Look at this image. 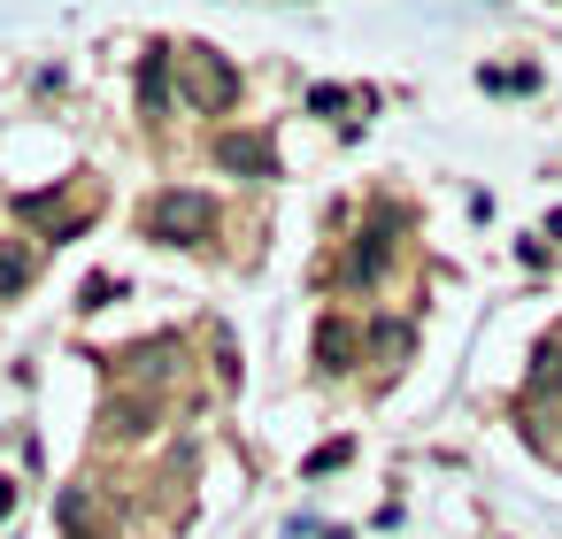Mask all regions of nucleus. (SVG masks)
Segmentation results:
<instances>
[{
    "label": "nucleus",
    "mask_w": 562,
    "mask_h": 539,
    "mask_svg": "<svg viewBox=\"0 0 562 539\" xmlns=\"http://www.w3.org/2000/svg\"><path fill=\"white\" fill-rule=\"evenodd\" d=\"M116 293H124V285H116V278H86V301H78V308H109V301H116Z\"/></svg>",
    "instance_id": "obj_12"
},
{
    "label": "nucleus",
    "mask_w": 562,
    "mask_h": 539,
    "mask_svg": "<svg viewBox=\"0 0 562 539\" xmlns=\"http://www.w3.org/2000/svg\"><path fill=\"white\" fill-rule=\"evenodd\" d=\"M109 424H116V431H147V424H155V401H132V393H124V401H109Z\"/></svg>",
    "instance_id": "obj_9"
},
{
    "label": "nucleus",
    "mask_w": 562,
    "mask_h": 539,
    "mask_svg": "<svg viewBox=\"0 0 562 539\" xmlns=\"http://www.w3.org/2000/svg\"><path fill=\"white\" fill-rule=\"evenodd\" d=\"M485 86H493V93H531L539 70H485Z\"/></svg>",
    "instance_id": "obj_10"
},
{
    "label": "nucleus",
    "mask_w": 562,
    "mask_h": 539,
    "mask_svg": "<svg viewBox=\"0 0 562 539\" xmlns=\"http://www.w3.org/2000/svg\"><path fill=\"white\" fill-rule=\"evenodd\" d=\"M216 162H224L232 178H278V147H270L262 132H224V139H216Z\"/></svg>",
    "instance_id": "obj_4"
},
{
    "label": "nucleus",
    "mask_w": 562,
    "mask_h": 539,
    "mask_svg": "<svg viewBox=\"0 0 562 539\" xmlns=\"http://www.w3.org/2000/svg\"><path fill=\"white\" fill-rule=\"evenodd\" d=\"M162 101H170V47H155V55H147V70H139V109H147V116H162Z\"/></svg>",
    "instance_id": "obj_6"
},
{
    "label": "nucleus",
    "mask_w": 562,
    "mask_h": 539,
    "mask_svg": "<svg viewBox=\"0 0 562 539\" xmlns=\"http://www.w3.org/2000/svg\"><path fill=\"white\" fill-rule=\"evenodd\" d=\"M316 370H355V324H339V316L316 324Z\"/></svg>",
    "instance_id": "obj_5"
},
{
    "label": "nucleus",
    "mask_w": 562,
    "mask_h": 539,
    "mask_svg": "<svg viewBox=\"0 0 562 539\" xmlns=\"http://www.w3.org/2000/svg\"><path fill=\"white\" fill-rule=\"evenodd\" d=\"M331 539H355V531H331Z\"/></svg>",
    "instance_id": "obj_15"
},
{
    "label": "nucleus",
    "mask_w": 562,
    "mask_h": 539,
    "mask_svg": "<svg viewBox=\"0 0 562 539\" xmlns=\"http://www.w3.org/2000/svg\"><path fill=\"white\" fill-rule=\"evenodd\" d=\"M32 285V255L24 247H0V301H16Z\"/></svg>",
    "instance_id": "obj_8"
},
{
    "label": "nucleus",
    "mask_w": 562,
    "mask_h": 539,
    "mask_svg": "<svg viewBox=\"0 0 562 539\" xmlns=\"http://www.w3.org/2000/svg\"><path fill=\"white\" fill-rule=\"evenodd\" d=\"M9 508H16V478H0V524H9Z\"/></svg>",
    "instance_id": "obj_14"
},
{
    "label": "nucleus",
    "mask_w": 562,
    "mask_h": 539,
    "mask_svg": "<svg viewBox=\"0 0 562 539\" xmlns=\"http://www.w3.org/2000/svg\"><path fill=\"white\" fill-rule=\"evenodd\" d=\"M347 454H355V447H347V439H331V447H316V454H308V478H324V470H339V462H347Z\"/></svg>",
    "instance_id": "obj_11"
},
{
    "label": "nucleus",
    "mask_w": 562,
    "mask_h": 539,
    "mask_svg": "<svg viewBox=\"0 0 562 539\" xmlns=\"http://www.w3.org/2000/svg\"><path fill=\"white\" fill-rule=\"evenodd\" d=\"M209 232H216V201H209V193L170 186V193L147 201V239H162V247H201Z\"/></svg>",
    "instance_id": "obj_1"
},
{
    "label": "nucleus",
    "mask_w": 562,
    "mask_h": 539,
    "mask_svg": "<svg viewBox=\"0 0 562 539\" xmlns=\"http://www.w3.org/2000/svg\"><path fill=\"white\" fill-rule=\"evenodd\" d=\"M170 63H178V86H186V101H193L201 116H224V109L239 101V70H232L216 47H178Z\"/></svg>",
    "instance_id": "obj_2"
},
{
    "label": "nucleus",
    "mask_w": 562,
    "mask_h": 539,
    "mask_svg": "<svg viewBox=\"0 0 562 539\" xmlns=\"http://www.w3.org/2000/svg\"><path fill=\"white\" fill-rule=\"evenodd\" d=\"M308 109H316V116H339V109H347V93H339V86H316V93H308Z\"/></svg>",
    "instance_id": "obj_13"
},
{
    "label": "nucleus",
    "mask_w": 562,
    "mask_h": 539,
    "mask_svg": "<svg viewBox=\"0 0 562 539\" xmlns=\"http://www.w3.org/2000/svg\"><path fill=\"white\" fill-rule=\"evenodd\" d=\"M170 362H178V339H147V347L124 355V378H162Z\"/></svg>",
    "instance_id": "obj_7"
},
{
    "label": "nucleus",
    "mask_w": 562,
    "mask_h": 539,
    "mask_svg": "<svg viewBox=\"0 0 562 539\" xmlns=\"http://www.w3.org/2000/svg\"><path fill=\"white\" fill-rule=\"evenodd\" d=\"M393 224H401L393 209H378V216L362 224V239H355V247H347V262H339V278H347V285H378V270H385V255H393Z\"/></svg>",
    "instance_id": "obj_3"
}]
</instances>
